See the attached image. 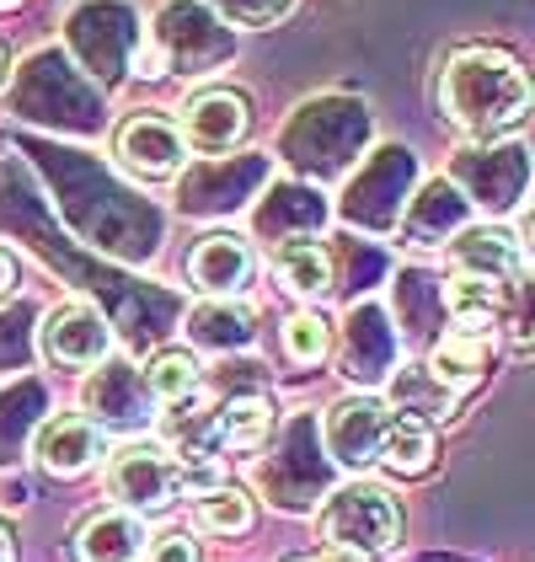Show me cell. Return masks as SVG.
<instances>
[{
	"label": "cell",
	"mask_w": 535,
	"mask_h": 562,
	"mask_svg": "<svg viewBox=\"0 0 535 562\" xmlns=\"http://www.w3.org/2000/svg\"><path fill=\"white\" fill-rule=\"evenodd\" d=\"M16 284H22V268H16V258H11V252L0 247V305L16 295Z\"/></svg>",
	"instance_id": "cell-26"
},
{
	"label": "cell",
	"mask_w": 535,
	"mask_h": 562,
	"mask_svg": "<svg viewBox=\"0 0 535 562\" xmlns=\"http://www.w3.org/2000/svg\"><path fill=\"white\" fill-rule=\"evenodd\" d=\"M193 344L204 348H247L252 344V316L236 301H209L193 311Z\"/></svg>",
	"instance_id": "cell-19"
},
{
	"label": "cell",
	"mask_w": 535,
	"mask_h": 562,
	"mask_svg": "<svg viewBox=\"0 0 535 562\" xmlns=\"http://www.w3.org/2000/svg\"><path fill=\"white\" fill-rule=\"evenodd\" d=\"M33 456L54 476H81L107 456V439H102V424L87 418V413H59V418H48L44 429H38Z\"/></svg>",
	"instance_id": "cell-7"
},
{
	"label": "cell",
	"mask_w": 535,
	"mask_h": 562,
	"mask_svg": "<svg viewBox=\"0 0 535 562\" xmlns=\"http://www.w3.org/2000/svg\"><path fill=\"white\" fill-rule=\"evenodd\" d=\"M145 519L129 509H102L76 530V562H139L145 558Z\"/></svg>",
	"instance_id": "cell-11"
},
{
	"label": "cell",
	"mask_w": 535,
	"mask_h": 562,
	"mask_svg": "<svg viewBox=\"0 0 535 562\" xmlns=\"http://www.w3.org/2000/svg\"><path fill=\"white\" fill-rule=\"evenodd\" d=\"M455 273H477V279H514L520 273V241L503 225H466L449 241Z\"/></svg>",
	"instance_id": "cell-12"
},
{
	"label": "cell",
	"mask_w": 535,
	"mask_h": 562,
	"mask_svg": "<svg viewBox=\"0 0 535 562\" xmlns=\"http://www.w3.org/2000/svg\"><path fill=\"white\" fill-rule=\"evenodd\" d=\"M0 5H16V0H0Z\"/></svg>",
	"instance_id": "cell-30"
},
{
	"label": "cell",
	"mask_w": 535,
	"mask_h": 562,
	"mask_svg": "<svg viewBox=\"0 0 535 562\" xmlns=\"http://www.w3.org/2000/svg\"><path fill=\"white\" fill-rule=\"evenodd\" d=\"M145 386H150L156 402L182 407V402L198 391V359H193L187 348H161V353L150 359V370H145Z\"/></svg>",
	"instance_id": "cell-18"
},
{
	"label": "cell",
	"mask_w": 535,
	"mask_h": 562,
	"mask_svg": "<svg viewBox=\"0 0 535 562\" xmlns=\"http://www.w3.org/2000/svg\"><path fill=\"white\" fill-rule=\"evenodd\" d=\"M525 252L535 258V215H531V225H525Z\"/></svg>",
	"instance_id": "cell-29"
},
{
	"label": "cell",
	"mask_w": 535,
	"mask_h": 562,
	"mask_svg": "<svg viewBox=\"0 0 535 562\" xmlns=\"http://www.w3.org/2000/svg\"><path fill=\"white\" fill-rule=\"evenodd\" d=\"M145 562H204V558H198V541H193V536L167 530V536L145 541Z\"/></svg>",
	"instance_id": "cell-24"
},
{
	"label": "cell",
	"mask_w": 535,
	"mask_h": 562,
	"mask_svg": "<svg viewBox=\"0 0 535 562\" xmlns=\"http://www.w3.org/2000/svg\"><path fill=\"white\" fill-rule=\"evenodd\" d=\"M0 562H16V536H11L5 519H0Z\"/></svg>",
	"instance_id": "cell-27"
},
{
	"label": "cell",
	"mask_w": 535,
	"mask_h": 562,
	"mask_svg": "<svg viewBox=\"0 0 535 562\" xmlns=\"http://www.w3.org/2000/svg\"><path fill=\"white\" fill-rule=\"evenodd\" d=\"M198 525L204 530H215V536H241V530H252V498L241 493V487H209L204 498H198Z\"/></svg>",
	"instance_id": "cell-20"
},
{
	"label": "cell",
	"mask_w": 535,
	"mask_h": 562,
	"mask_svg": "<svg viewBox=\"0 0 535 562\" xmlns=\"http://www.w3.org/2000/svg\"><path fill=\"white\" fill-rule=\"evenodd\" d=\"M273 268H278L284 290H295V295H306V301H316V295L332 290V258H327V247H321L316 236H289V241H278Z\"/></svg>",
	"instance_id": "cell-15"
},
{
	"label": "cell",
	"mask_w": 535,
	"mask_h": 562,
	"mask_svg": "<svg viewBox=\"0 0 535 562\" xmlns=\"http://www.w3.org/2000/svg\"><path fill=\"white\" fill-rule=\"evenodd\" d=\"M273 402L268 396H236V402H225L220 413L209 418V445L215 450H236V456H247V450H258L268 445V434H273Z\"/></svg>",
	"instance_id": "cell-14"
},
{
	"label": "cell",
	"mask_w": 535,
	"mask_h": 562,
	"mask_svg": "<svg viewBox=\"0 0 535 562\" xmlns=\"http://www.w3.org/2000/svg\"><path fill=\"white\" fill-rule=\"evenodd\" d=\"M369 322H375V305H364L358 311V333H349V344H358V348H375V333H369ZM386 370L380 364H369L364 353L358 359H349V381H380Z\"/></svg>",
	"instance_id": "cell-25"
},
{
	"label": "cell",
	"mask_w": 535,
	"mask_h": 562,
	"mask_svg": "<svg viewBox=\"0 0 535 562\" xmlns=\"http://www.w3.org/2000/svg\"><path fill=\"white\" fill-rule=\"evenodd\" d=\"M107 493L118 498V509L129 515H161L172 509L182 493V467L172 450L150 445V439H134V445H118L113 461H107Z\"/></svg>",
	"instance_id": "cell-3"
},
{
	"label": "cell",
	"mask_w": 535,
	"mask_h": 562,
	"mask_svg": "<svg viewBox=\"0 0 535 562\" xmlns=\"http://www.w3.org/2000/svg\"><path fill=\"white\" fill-rule=\"evenodd\" d=\"M215 11H220L225 22H236V27H268V22H278L295 0H209Z\"/></svg>",
	"instance_id": "cell-23"
},
{
	"label": "cell",
	"mask_w": 535,
	"mask_h": 562,
	"mask_svg": "<svg viewBox=\"0 0 535 562\" xmlns=\"http://www.w3.org/2000/svg\"><path fill=\"white\" fill-rule=\"evenodd\" d=\"M321 562H369V558H358V552H349V547H327Z\"/></svg>",
	"instance_id": "cell-28"
},
{
	"label": "cell",
	"mask_w": 535,
	"mask_h": 562,
	"mask_svg": "<svg viewBox=\"0 0 535 562\" xmlns=\"http://www.w3.org/2000/svg\"><path fill=\"white\" fill-rule=\"evenodd\" d=\"M118 161L139 177H172L187 161V139L161 113H134L129 124L118 130Z\"/></svg>",
	"instance_id": "cell-8"
},
{
	"label": "cell",
	"mask_w": 535,
	"mask_h": 562,
	"mask_svg": "<svg viewBox=\"0 0 535 562\" xmlns=\"http://www.w3.org/2000/svg\"><path fill=\"white\" fill-rule=\"evenodd\" d=\"M38 344H44V359L59 364V370H91L113 353V327L107 316L87 301H65L54 305L38 327Z\"/></svg>",
	"instance_id": "cell-4"
},
{
	"label": "cell",
	"mask_w": 535,
	"mask_h": 562,
	"mask_svg": "<svg viewBox=\"0 0 535 562\" xmlns=\"http://www.w3.org/2000/svg\"><path fill=\"white\" fill-rule=\"evenodd\" d=\"M87 407L102 418V424H113V429H139V424H150V407H156V396L145 386V375L124 364V359H102V370L87 381Z\"/></svg>",
	"instance_id": "cell-9"
},
{
	"label": "cell",
	"mask_w": 535,
	"mask_h": 562,
	"mask_svg": "<svg viewBox=\"0 0 535 562\" xmlns=\"http://www.w3.org/2000/svg\"><path fill=\"white\" fill-rule=\"evenodd\" d=\"M401 525L407 519H401L397 493L380 487V482H343L316 515L321 541L327 547H349L358 558H380V552L401 547Z\"/></svg>",
	"instance_id": "cell-2"
},
{
	"label": "cell",
	"mask_w": 535,
	"mask_h": 562,
	"mask_svg": "<svg viewBox=\"0 0 535 562\" xmlns=\"http://www.w3.org/2000/svg\"><path fill=\"white\" fill-rule=\"evenodd\" d=\"M284 353H289L295 364H321V359L332 353V327H327L316 311L289 316V322H284Z\"/></svg>",
	"instance_id": "cell-22"
},
{
	"label": "cell",
	"mask_w": 535,
	"mask_h": 562,
	"mask_svg": "<svg viewBox=\"0 0 535 562\" xmlns=\"http://www.w3.org/2000/svg\"><path fill=\"white\" fill-rule=\"evenodd\" d=\"M503 305H509L503 279L455 273V279H449V290H445V311H449V322H455L460 333H482V338H488V327L503 322Z\"/></svg>",
	"instance_id": "cell-13"
},
{
	"label": "cell",
	"mask_w": 535,
	"mask_h": 562,
	"mask_svg": "<svg viewBox=\"0 0 535 562\" xmlns=\"http://www.w3.org/2000/svg\"><path fill=\"white\" fill-rule=\"evenodd\" d=\"M429 461H434V429H429V418H418V413H401L391 418V429L380 439V467H391V472H429Z\"/></svg>",
	"instance_id": "cell-17"
},
{
	"label": "cell",
	"mask_w": 535,
	"mask_h": 562,
	"mask_svg": "<svg viewBox=\"0 0 535 562\" xmlns=\"http://www.w3.org/2000/svg\"><path fill=\"white\" fill-rule=\"evenodd\" d=\"M482 370H488V338H482V333H460V327H449L445 338L434 344V353H429V375L449 391L477 386Z\"/></svg>",
	"instance_id": "cell-16"
},
{
	"label": "cell",
	"mask_w": 535,
	"mask_h": 562,
	"mask_svg": "<svg viewBox=\"0 0 535 562\" xmlns=\"http://www.w3.org/2000/svg\"><path fill=\"white\" fill-rule=\"evenodd\" d=\"M509 305H503V327H509V348L514 353H535V273H514L509 279Z\"/></svg>",
	"instance_id": "cell-21"
},
{
	"label": "cell",
	"mask_w": 535,
	"mask_h": 562,
	"mask_svg": "<svg viewBox=\"0 0 535 562\" xmlns=\"http://www.w3.org/2000/svg\"><path fill=\"white\" fill-rule=\"evenodd\" d=\"M440 97H445V113L460 130L488 139V134H509L531 113L535 91L514 54H503V48H466V54L449 59Z\"/></svg>",
	"instance_id": "cell-1"
},
{
	"label": "cell",
	"mask_w": 535,
	"mask_h": 562,
	"mask_svg": "<svg viewBox=\"0 0 535 562\" xmlns=\"http://www.w3.org/2000/svg\"><path fill=\"white\" fill-rule=\"evenodd\" d=\"M187 279H193V290L209 295V301H236V295L252 284V247H247L241 236H230V231H215V236H204V241L193 247Z\"/></svg>",
	"instance_id": "cell-10"
},
{
	"label": "cell",
	"mask_w": 535,
	"mask_h": 562,
	"mask_svg": "<svg viewBox=\"0 0 535 562\" xmlns=\"http://www.w3.org/2000/svg\"><path fill=\"white\" fill-rule=\"evenodd\" d=\"M247 124H252V113H247V97L241 91H198L187 108H182V139L193 145V150H204V156H220V150H236L241 139H247Z\"/></svg>",
	"instance_id": "cell-6"
},
{
	"label": "cell",
	"mask_w": 535,
	"mask_h": 562,
	"mask_svg": "<svg viewBox=\"0 0 535 562\" xmlns=\"http://www.w3.org/2000/svg\"><path fill=\"white\" fill-rule=\"evenodd\" d=\"M391 418H397V407H386L380 396H349V402H338L327 413V450H332V461L349 467V472L380 461V439L391 429Z\"/></svg>",
	"instance_id": "cell-5"
}]
</instances>
